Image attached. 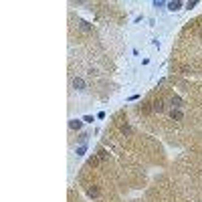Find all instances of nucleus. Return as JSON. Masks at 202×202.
I'll use <instances>...</instances> for the list:
<instances>
[{
  "label": "nucleus",
  "mask_w": 202,
  "mask_h": 202,
  "mask_svg": "<svg viewBox=\"0 0 202 202\" xmlns=\"http://www.w3.org/2000/svg\"><path fill=\"white\" fill-rule=\"evenodd\" d=\"M73 89H75V91H83L85 89V81L81 79V77H75V79H73Z\"/></svg>",
  "instance_id": "nucleus-1"
},
{
  "label": "nucleus",
  "mask_w": 202,
  "mask_h": 202,
  "mask_svg": "<svg viewBox=\"0 0 202 202\" xmlns=\"http://www.w3.org/2000/svg\"><path fill=\"white\" fill-rule=\"evenodd\" d=\"M170 117L174 119V121H182V119H184V113L180 109H170Z\"/></svg>",
  "instance_id": "nucleus-2"
},
{
  "label": "nucleus",
  "mask_w": 202,
  "mask_h": 202,
  "mask_svg": "<svg viewBox=\"0 0 202 202\" xmlns=\"http://www.w3.org/2000/svg\"><path fill=\"white\" fill-rule=\"evenodd\" d=\"M170 103H172V109H178V107H182V99H180L178 95H172V97H170Z\"/></svg>",
  "instance_id": "nucleus-3"
},
{
  "label": "nucleus",
  "mask_w": 202,
  "mask_h": 202,
  "mask_svg": "<svg viewBox=\"0 0 202 202\" xmlns=\"http://www.w3.org/2000/svg\"><path fill=\"white\" fill-rule=\"evenodd\" d=\"M87 194L93 196V198H97V196H99V188H97V186H89L87 188Z\"/></svg>",
  "instance_id": "nucleus-4"
},
{
  "label": "nucleus",
  "mask_w": 202,
  "mask_h": 202,
  "mask_svg": "<svg viewBox=\"0 0 202 202\" xmlns=\"http://www.w3.org/2000/svg\"><path fill=\"white\" fill-rule=\"evenodd\" d=\"M152 107H154V111H158V113H162V111L166 109V107H164V103H162V101H156Z\"/></svg>",
  "instance_id": "nucleus-5"
},
{
  "label": "nucleus",
  "mask_w": 202,
  "mask_h": 202,
  "mask_svg": "<svg viewBox=\"0 0 202 202\" xmlns=\"http://www.w3.org/2000/svg\"><path fill=\"white\" fill-rule=\"evenodd\" d=\"M81 126H83V123H81L79 119H73V121H71V127H73V130H79Z\"/></svg>",
  "instance_id": "nucleus-6"
},
{
  "label": "nucleus",
  "mask_w": 202,
  "mask_h": 202,
  "mask_svg": "<svg viewBox=\"0 0 202 202\" xmlns=\"http://www.w3.org/2000/svg\"><path fill=\"white\" fill-rule=\"evenodd\" d=\"M140 111H144V113H150V111H154V107H150L148 103H145V105H141V107H140Z\"/></svg>",
  "instance_id": "nucleus-7"
},
{
  "label": "nucleus",
  "mask_w": 202,
  "mask_h": 202,
  "mask_svg": "<svg viewBox=\"0 0 202 202\" xmlns=\"http://www.w3.org/2000/svg\"><path fill=\"white\" fill-rule=\"evenodd\" d=\"M79 27L83 28V31H91V27H89V24L85 22V20H81V22H79Z\"/></svg>",
  "instance_id": "nucleus-8"
},
{
  "label": "nucleus",
  "mask_w": 202,
  "mask_h": 202,
  "mask_svg": "<svg viewBox=\"0 0 202 202\" xmlns=\"http://www.w3.org/2000/svg\"><path fill=\"white\" fill-rule=\"evenodd\" d=\"M168 6H170V10H176V8H180V6H182V4H180V2H170Z\"/></svg>",
  "instance_id": "nucleus-9"
},
{
  "label": "nucleus",
  "mask_w": 202,
  "mask_h": 202,
  "mask_svg": "<svg viewBox=\"0 0 202 202\" xmlns=\"http://www.w3.org/2000/svg\"><path fill=\"white\" fill-rule=\"evenodd\" d=\"M121 131H123L126 135H130V134H131V127H130V126H121Z\"/></svg>",
  "instance_id": "nucleus-10"
},
{
  "label": "nucleus",
  "mask_w": 202,
  "mask_h": 202,
  "mask_svg": "<svg viewBox=\"0 0 202 202\" xmlns=\"http://www.w3.org/2000/svg\"><path fill=\"white\" fill-rule=\"evenodd\" d=\"M99 158H101V160H105V158H107V152H105V150H99Z\"/></svg>",
  "instance_id": "nucleus-11"
},
{
  "label": "nucleus",
  "mask_w": 202,
  "mask_h": 202,
  "mask_svg": "<svg viewBox=\"0 0 202 202\" xmlns=\"http://www.w3.org/2000/svg\"><path fill=\"white\" fill-rule=\"evenodd\" d=\"M200 37H202V31H200Z\"/></svg>",
  "instance_id": "nucleus-12"
}]
</instances>
